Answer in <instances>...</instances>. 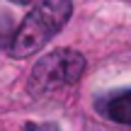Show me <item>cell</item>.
<instances>
[{
    "label": "cell",
    "mask_w": 131,
    "mask_h": 131,
    "mask_svg": "<svg viewBox=\"0 0 131 131\" xmlns=\"http://www.w3.org/2000/svg\"><path fill=\"white\" fill-rule=\"evenodd\" d=\"M73 15V0H41L22 19L15 37L10 39V56L29 58L66 27Z\"/></svg>",
    "instance_id": "6da1fadb"
},
{
    "label": "cell",
    "mask_w": 131,
    "mask_h": 131,
    "mask_svg": "<svg viewBox=\"0 0 131 131\" xmlns=\"http://www.w3.org/2000/svg\"><path fill=\"white\" fill-rule=\"evenodd\" d=\"M85 70V56L75 49H56L37 61L27 80V90L34 97L49 95L58 88L75 85Z\"/></svg>",
    "instance_id": "7a4b0ae2"
},
{
    "label": "cell",
    "mask_w": 131,
    "mask_h": 131,
    "mask_svg": "<svg viewBox=\"0 0 131 131\" xmlns=\"http://www.w3.org/2000/svg\"><path fill=\"white\" fill-rule=\"evenodd\" d=\"M100 112L114 124L131 126V88L129 90H119V92L109 95L107 100H102Z\"/></svg>",
    "instance_id": "3957f363"
},
{
    "label": "cell",
    "mask_w": 131,
    "mask_h": 131,
    "mask_svg": "<svg viewBox=\"0 0 131 131\" xmlns=\"http://www.w3.org/2000/svg\"><path fill=\"white\" fill-rule=\"evenodd\" d=\"M10 3H15V5H32V3H37V0H10Z\"/></svg>",
    "instance_id": "277c9868"
}]
</instances>
